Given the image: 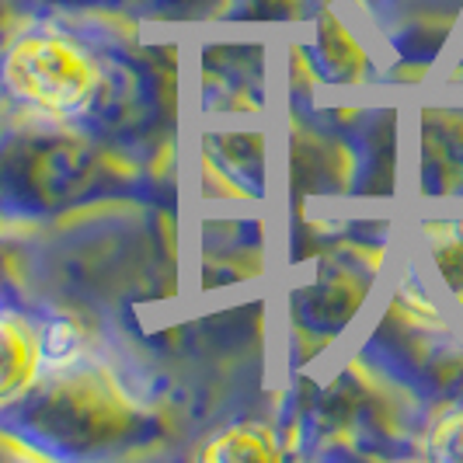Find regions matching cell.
Returning a JSON list of instances; mask_svg holds the SVG:
<instances>
[{
    "label": "cell",
    "mask_w": 463,
    "mask_h": 463,
    "mask_svg": "<svg viewBox=\"0 0 463 463\" xmlns=\"http://www.w3.org/2000/svg\"><path fill=\"white\" fill-rule=\"evenodd\" d=\"M4 80L11 91L46 109V112H77L91 101L98 88V70L84 56V49L56 39V35H32L22 39L4 60Z\"/></svg>",
    "instance_id": "1"
},
{
    "label": "cell",
    "mask_w": 463,
    "mask_h": 463,
    "mask_svg": "<svg viewBox=\"0 0 463 463\" xmlns=\"http://www.w3.org/2000/svg\"><path fill=\"white\" fill-rule=\"evenodd\" d=\"M39 359H43V345L28 327L0 321V397L18 394L32 380Z\"/></svg>",
    "instance_id": "2"
},
{
    "label": "cell",
    "mask_w": 463,
    "mask_h": 463,
    "mask_svg": "<svg viewBox=\"0 0 463 463\" xmlns=\"http://www.w3.org/2000/svg\"><path fill=\"white\" fill-rule=\"evenodd\" d=\"M203 460H231V463H244V460H276L279 446L276 436L261 425H233L227 432H220L216 439L203 446L199 453Z\"/></svg>",
    "instance_id": "3"
},
{
    "label": "cell",
    "mask_w": 463,
    "mask_h": 463,
    "mask_svg": "<svg viewBox=\"0 0 463 463\" xmlns=\"http://www.w3.org/2000/svg\"><path fill=\"white\" fill-rule=\"evenodd\" d=\"M432 453L446 460H463V411L442 418L436 436H432Z\"/></svg>",
    "instance_id": "4"
},
{
    "label": "cell",
    "mask_w": 463,
    "mask_h": 463,
    "mask_svg": "<svg viewBox=\"0 0 463 463\" xmlns=\"http://www.w3.org/2000/svg\"><path fill=\"white\" fill-rule=\"evenodd\" d=\"M73 348H77V338L67 325H52L46 331V342H43V355H46L52 366H63L73 359Z\"/></svg>",
    "instance_id": "5"
},
{
    "label": "cell",
    "mask_w": 463,
    "mask_h": 463,
    "mask_svg": "<svg viewBox=\"0 0 463 463\" xmlns=\"http://www.w3.org/2000/svg\"><path fill=\"white\" fill-rule=\"evenodd\" d=\"M436 258H439V265H442V272H446V279H449V286H453L457 293H463V227H460V237L449 241L446 248H439Z\"/></svg>",
    "instance_id": "6"
}]
</instances>
